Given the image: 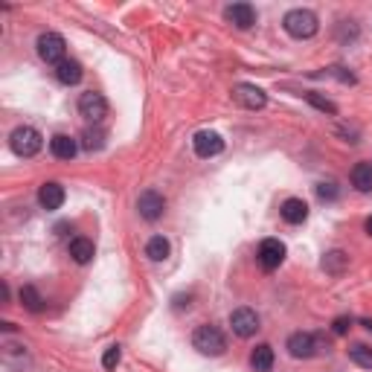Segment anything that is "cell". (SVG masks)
<instances>
[{"mask_svg":"<svg viewBox=\"0 0 372 372\" xmlns=\"http://www.w3.org/2000/svg\"><path fill=\"white\" fill-rule=\"evenodd\" d=\"M169 242L163 239V236H154V239H149V244H146V256L151 259V262H163L166 256H169Z\"/></svg>","mask_w":372,"mask_h":372,"instance_id":"20","label":"cell"},{"mask_svg":"<svg viewBox=\"0 0 372 372\" xmlns=\"http://www.w3.org/2000/svg\"><path fill=\"white\" fill-rule=\"evenodd\" d=\"M282 27L291 38H315L317 29H320V21H317V15L311 12V9H291L285 18H282Z\"/></svg>","mask_w":372,"mask_h":372,"instance_id":"1","label":"cell"},{"mask_svg":"<svg viewBox=\"0 0 372 372\" xmlns=\"http://www.w3.org/2000/svg\"><path fill=\"white\" fill-rule=\"evenodd\" d=\"M349 358L355 361L358 366H364V369H372V349L366 343H352L349 346Z\"/></svg>","mask_w":372,"mask_h":372,"instance_id":"22","label":"cell"},{"mask_svg":"<svg viewBox=\"0 0 372 372\" xmlns=\"http://www.w3.org/2000/svg\"><path fill=\"white\" fill-rule=\"evenodd\" d=\"M64 198H67V195H64V186L62 184H44L41 189H38V204H41L44 209H58V207H62L64 204Z\"/></svg>","mask_w":372,"mask_h":372,"instance_id":"13","label":"cell"},{"mask_svg":"<svg viewBox=\"0 0 372 372\" xmlns=\"http://www.w3.org/2000/svg\"><path fill=\"white\" fill-rule=\"evenodd\" d=\"M349 329H352V320L349 317H338L335 323H331V331H335V335H346Z\"/></svg>","mask_w":372,"mask_h":372,"instance_id":"28","label":"cell"},{"mask_svg":"<svg viewBox=\"0 0 372 372\" xmlns=\"http://www.w3.org/2000/svg\"><path fill=\"white\" fill-rule=\"evenodd\" d=\"M137 209H140V215L146 221H158L166 209V201H163L160 192L146 189V192H140V198H137Z\"/></svg>","mask_w":372,"mask_h":372,"instance_id":"9","label":"cell"},{"mask_svg":"<svg viewBox=\"0 0 372 372\" xmlns=\"http://www.w3.org/2000/svg\"><path fill=\"white\" fill-rule=\"evenodd\" d=\"M280 212H282V219H285L288 224H303V221L308 219V204H305L303 198H288V201L280 207Z\"/></svg>","mask_w":372,"mask_h":372,"instance_id":"16","label":"cell"},{"mask_svg":"<svg viewBox=\"0 0 372 372\" xmlns=\"http://www.w3.org/2000/svg\"><path fill=\"white\" fill-rule=\"evenodd\" d=\"M224 15L236 29H250L253 24H256V9H253L250 4H233V6L224 9Z\"/></svg>","mask_w":372,"mask_h":372,"instance_id":"12","label":"cell"},{"mask_svg":"<svg viewBox=\"0 0 372 372\" xmlns=\"http://www.w3.org/2000/svg\"><path fill=\"white\" fill-rule=\"evenodd\" d=\"M317 198L320 201H335L338 198V184L335 181H320L317 184Z\"/></svg>","mask_w":372,"mask_h":372,"instance_id":"24","label":"cell"},{"mask_svg":"<svg viewBox=\"0 0 372 372\" xmlns=\"http://www.w3.org/2000/svg\"><path fill=\"white\" fill-rule=\"evenodd\" d=\"M285 262V244L280 239H265L259 244V265L265 270H277Z\"/></svg>","mask_w":372,"mask_h":372,"instance_id":"10","label":"cell"},{"mask_svg":"<svg viewBox=\"0 0 372 372\" xmlns=\"http://www.w3.org/2000/svg\"><path fill=\"white\" fill-rule=\"evenodd\" d=\"M21 303H24L29 311H41V308H44L41 294H38L32 285H24V288H21Z\"/></svg>","mask_w":372,"mask_h":372,"instance_id":"23","label":"cell"},{"mask_svg":"<svg viewBox=\"0 0 372 372\" xmlns=\"http://www.w3.org/2000/svg\"><path fill=\"white\" fill-rule=\"evenodd\" d=\"M67 53V44H64V38L58 35V32H44V35H38V55L44 58L47 64H62L64 62V55Z\"/></svg>","mask_w":372,"mask_h":372,"instance_id":"4","label":"cell"},{"mask_svg":"<svg viewBox=\"0 0 372 372\" xmlns=\"http://www.w3.org/2000/svg\"><path fill=\"white\" fill-rule=\"evenodd\" d=\"M346 265H349V256H346L343 250H329V253H326V259H323L326 273H343Z\"/></svg>","mask_w":372,"mask_h":372,"instance_id":"21","label":"cell"},{"mask_svg":"<svg viewBox=\"0 0 372 372\" xmlns=\"http://www.w3.org/2000/svg\"><path fill=\"white\" fill-rule=\"evenodd\" d=\"M192 346L198 349L201 355L219 358V355H224V349H227V338L221 335V329H215V326H198V329H195V335H192Z\"/></svg>","mask_w":372,"mask_h":372,"instance_id":"3","label":"cell"},{"mask_svg":"<svg viewBox=\"0 0 372 372\" xmlns=\"http://www.w3.org/2000/svg\"><path fill=\"white\" fill-rule=\"evenodd\" d=\"M82 76H85L82 64H79V62H73V58H64V62L55 67V79L62 82V85H79V82H82Z\"/></svg>","mask_w":372,"mask_h":372,"instance_id":"15","label":"cell"},{"mask_svg":"<svg viewBox=\"0 0 372 372\" xmlns=\"http://www.w3.org/2000/svg\"><path fill=\"white\" fill-rule=\"evenodd\" d=\"M250 366L256 372H270L273 369V349L268 343H259L256 349H253V355H250Z\"/></svg>","mask_w":372,"mask_h":372,"instance_id":"17","label":"cell"},{"mask_svg":"<svg viewBox=\"0 0 372 372\" xmlns=\"http://www.w3.org/2000/svg\"><path fill=\"white\" fill-rule=\"evenodd\" d=\"M308 102H311V105H315V108H320V111H326V113H338V108H335V105H331L329 99H320V96H317V93H308Z\"/></svg>","mask_w":372,"mask_h":372,"instance_id":"27","label":"cell"},{"mask_svg":"<svg viewBox=\"0 0 372 372\" xmlns=\"http://www.w3.org/2000/svg\"><path fill=\"white\" fill-rule=\"evenodd\" d=\"M361 326H364V329H369V331H372V320H364V323H361Z\"/></svg>","mask_w":372,"mask_h":372,"instance_id":"30","label":"cell"},{"mask_svg":"<svg viewBox=\"0 0 372 372\" xmlns=\"http://www.w3.org/2000/svg\"><path fill=\"white\" fill-rule=\"evenodd\" d=\"M93 253H96V247H93V242L85 239V236H79V239L70 242V256L79 262V265H88V262L93 259Z\"/></svg>","mask_w":372,"mask_h":372,"instance_id":"18","label":"cell"},{"mask_svg":"<svg viewBox=\"0 0 372 372\" xmlns=\"http://www.w3.org/2000/svg\"><path fill=\"white\" fill-rule=\"evenodd\" d=\"M50 151L55 154L58 160H73L76 151H79V143H76L73 137H67V134H55L50 140Z\"/></svg>","mask_w":372,"mask_h":372,"instance_id":"14","label":"cell"},{"mask_svg":"<svg viewBox=\"0 0 372 372\" xmlns=\"http://www.w3.org/2000/svg\"><path fill=\"white\" fill-rule=\"evenodd\" d=\"M364 227H366V233H369V236H372V215H369V219H366V224H364Z\"/></svg>","mask_w":372,"mask_h":372,"instance_id":"29","label":"cell"},{"mask_svg":"<svg viewBox=\"0 0 372 372\" xmlns=\"http://www.w3.org/2000/svg\"><path fill=\"white\" fill-rule=\"evenodd\" d=\"M288 352L291 358H315L317 355V338L308 331H294L288 338Z\"/></svg>","mask_w":372,"mask_h":372,"instance_id":"11","label":"cell"},{"mask_svg":"<svg viewBox=\"0 0 372 372\" xmlns=\"http://www.w3.org/2000/svg\"><path fill=\"white\" fill-rule=\"evenodd\" d=\"M102 143H105V134H102V131H90V128L85 131V143H82V146H85L88 151L102 149Z\"/></svg>","mask_w":372,"mask_h":372,"instance_id":"26","label":"cell"},{"mask_svg":"<svg viewBox=\"0 0 372 372\" xmlns=\"http://www.w3.org/2000/svg\"><path fill=\"white\" fill-rule=\"evenodd\" d=\"M79 113L85 116V120H90V123H102L105 116H108V99H105L102 93L88 90V93L79 96Z\"/></svg>","mask_w":372,"mask_h":372,"instance_id":"5","label":"cell"},{"mask_svg":"<svg viewBox=\"0 0 372 372\" xmlns=\"http://www.w3.org/2000/svg\"><path fill=\"white\" fill-rule=\"evenodd\" d=\"M230 326L239 338H253L259 331V315L253 308H236L230 315Z\"/></svg>","mask_w":372,"mask_h":372,"instance_id":"7","label":"cell"},{"mask_svg":"<svg viewBox=\"0 0 372 372\" xmlns=\"http://www.w3.org/2000/svg\"><path fill=\"white\" fill-rule=\"evenodd\" d=\"M233 99H236L242 108H247V111H259V108L268 105V93L262 88H256V85H236V88H233Z\"/></svg>","mask_w":372,"mask_h":372,"instance_id":"8","label":"cell"},{"mask_svg":"<svg viewBox=\"0 0 372 372\" xmlns=\"http://www.w3.org/2000/svg\"><path fill=\"white\" fill-rule=\"evenodd\" d=\"M9 146H12V151L18 154V158H35V154L41 151V146H44V137L32 125H21V128L12 131Z\"/></svg>","mask_w":372,"mask_h":372,"instance_id":"2","label":"cell"},{"mask_svg":"<svg viewBox=\"0 0 372 372\" xmlns=\"http://www.w3.org/2000/svg\"><path fill=\"white\" fill-rule=\"evenodd\" d=\"M352 186L358 192H372V163H358L352 169Z\"/></svg>","mask_w":372,"mask_h":372,"instance_id":"19","label":"cell"},{"mask_svg":"<svg viewBox=\"0 0 372 372\" xmlns=\"http://www.w3.org/2000/svg\"><path fill=\"white\" fill-rule=\"evenodd\" d=\"M192 149L198 158H215L224 151V137L219 131H198L192 137Z\"/></svg>","mask_w":372,"mask_h":372,"instance_id":"6","label":"cell"},{"mask_svg":"<svg viewBox=\"0 0 372 372\" xmlns=\"http://www.w3.org/2000/svg\"><path fill=\"white\" fill-rule=\"evenodd\" d=\"M120 358H123L120 346H108L105 355H102V366H105V369H116V366H120Z\"/></svg>","mask_w":372,"mask_h":372,"instance_id":"25","label":"cell"}]
</instances>
